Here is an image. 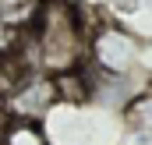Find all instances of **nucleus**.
I'll use <instances>...</instances> for the list:
<instances>
[{"label":"nucleus","mask_w":152,"mask_h":145,"mask_svg":"<svg viewBox=\"0 0 152 145\" xmlns=\"http://www.w3.org/2000/svg\"><path fill=\"white\" fill-rule=\"evenodd\" d=\"M32 39L42 57V67L75 71L81 46H85V29L78 18V7L71 0H39L36 18H32Z\"/></svg>","instance_id":"nucleus-1"},{"label":"nucleus","mask_w":152,"mask_h":145,"mask_svg":"<svg viewBox=\"0 0 152 145\" xmlns=\"http://www.w3.org/2000/svg\"><path fill=\"white\" fill-rule=\"evenodd\" d=\"M88 50H92V57H96L99 67H106V71H124V67L134 60L138 42H134V36H127V32L117 29V25H103V29L92 32Z\"/></svg>","instance_id":"nucleus-2"},{"label":"nucleus","mask_w":152,"mask_h":145,"mask_svg":"<svg viewBox=\"0 0 152 145\" xmlns=\"http://www.w3.org/2000/svg\"><path fill=\"white\" fill-rule=\"evenodd\" d=\"M57 96H60L57 81H50V78H28V74H25V81H21L14 92H7V113H11L14 120L42 117L46 106H50Z\"/></svg>","instance_id":"nucleus-3"},{"label":"nucleus","mask_w":152,"mask_h":145,"mask_svg":"<svg viewBox=\"0 0 152 145\" xmlns=\"http://www.w3.org/2000/svg\"><path fill=\"white\" fill-rule=\"evenodd\" d=\"M4 145H46V142L28 120H11L4 131Z\"/></svg>","instance_id":"nucleus-4"},{"label":"nucleus","mask_w":152,"mask_h":145,"mask_svg":"<svg viewBox=\"0 0 152 145\" xmlns=\"http://www.w3.org/2000/svg\"><path fill=\"white\" fill-rule=\"evenodd\" d=\"M127 120H131L138 131H152V92L131 103V110H127Z\"/></svg>","instance_id":"nucleus-5"},{"label":"nucleus","mask_w":152,"mask_h":145,"mask_svg":"<svg viewBox=\"0 0 152 145\" xmlns=\"http://www.w3.org/2000/svg\"><path fill=\"white\" fill-rule=\"evenodd\" d=\"M0 4H4V14H14V11H18V7H21V4H25V7H28V4H32V0H0Z\"/></svg>","instance_id":"nucleus-6"}]
</instances>
